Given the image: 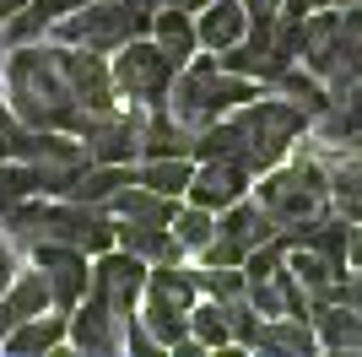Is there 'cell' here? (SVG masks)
I'll return each mask as SVG.
<instances>
[{
  "mask_svg": "<svg viewBox=\"0 0 362 357\" xmlns=\"http://www.w3.org/2000/svg\"><path fill=\"white\" fill-rule=\"evenodd\" d=\"M6 103L16 108V119L28 130H71L81 125L71 87H65L60 55L54 44H16L6 60Z\"/></svg>",
  "mask_w": 362,
  "mask_h": 357,
  "instance_id": "cell-1",
  "label": "cell"
},
{
  "mask_svg": "<svg viewBox=\"0 0 362 357\" xmlns=\"http://www.w3.org/2000/svg\"><path fill=\"white\" fill-rule=\"evenodd\" d=\"M255 92H259V87L249 81V76L222 71L216 60H189V65H179V76H173V87H168L163 108L179 119V125L200 130V125H211V119L233 114L238 103H249Z\"/></svg>",
  "mask_w": 362,
  "mask_h": 357,
  "instance_id": "cell-2",
  "label": "cell"
},
{
  "mask_svg": "<svg viewBox=\"0 0 362 357\" xmlns=\"http://www.w3.org/2000/svg\"><path fill=\"white\" fill-rule=\"evenodd\" d=\"M298 60L319 81H335V87L357 81L362 76V6L303 16V55Z\"/></svg>",
  "mask_w": 362,
  "mask_h": 357,
  "instance_id": "cell-3",
  "label": "cell"
},
{
  "mask_svg": "<svg viewBox=\"0 0 362 357\" xmlns=\"http://www.w3.org/2000/svg\"><path fill=\"white\" fill-rule=\"evenodd\" d=\"M259 206H265V217H271L276 227H298V222L325 217V206H330L325 163H314V157H298V163H287V168L271 163L265 178H259Z\"/></svg>",
  "mask_w": 362,
  "mask_h": 357,
  "instance_id": "cell-4",
  "label": "cell"
},
{
  "mask_svg": "<svg viewBox=\"0 0 362 357\" xmlns=\"http://www.w3.org/2000/svg\"><path fill=\"white\" fill-rule=\"evenodd\" d=\"M151 28V16L130 11V0H81L54 22V38L60 44H81V49H98V55H114L119 44L141 38Z\"/></svg>",
  "mask_w": 362,
  "mask_h": 357,
  "instance_id": "cell-5",
  "label": "cell"
},
{
  "mask_svg": "<svg viewBox=\"0 0 362 357\" xmlns=\"http://www.w3.org/2000/svg\"><path fill=\"white\" fill-rule=\"evenodd\" d=\"M16 163H28L38 195H71L76 174H81L92 157L71 130H28L22 147H16Z\"/></svg>",
  "mask_w": 362,
  "mask_h": 357,
  "instance_id": "cell-6",
  "label": "cell"
},
{
  "mask_svg": "<svg viewBox=\"0 0 362 357\" xmlns=\"http://www.w3.org/2000/svg\"><path fill=\"white\" fill-rule=\"evenodd\" d=\"M108 76H114V92H119V98L146 103V108H163V98H168V87H173L179 65H173V60H168L163 49H157L146 33H141V38H130V44L114 49Z\"/></svg>",
  "mask_w": 362,
  "mask_h": 357,
  "instance_id": "cell-7",
  "label": "cell"
},
{
  "mask_svg": "<svg viewBox=\"0 0 362 357\" xmlns=\"http://www.w3.org/2000/svg\"><path fill=\"white\" fill-rule=\"evenodd\" d=\"M141 287H146V260H136L130 249H103L98 266H92V298H103L119 319H136V303H141Z\"/></svg>",
  "mask_w": 362,
  "mask_h": 357,
  "instance_id": "cell-8",
  "label": "cell"
},
{
  "mask_svg": "<svg viewBox=\"0 0 362 357\" xmlns=\"http://www.w3.org/2000/svg\"><path fill=\"white\" fill-rule=\"evenodd\" d=\"M54 55H60L65 87H71V98H76L81 114H103V108H114V76H108V60L98 55V49L54 44Z\"/></svg>",
  "mask_w": 362,
  "mask_h": 357,
  "instance_id": "cell-9",
  "label": "cell"
},
{
  "mask_svg": "<svg viewBox=\"0 0 362 357\" xmlns=\"http://www.w3.org/2000/svg\"><path fill=\"white\" fill-rule=\"evenodd\" d=\"M33 266L44 271V282H49V303L60 314H71L81 298H87L92 287V266H87V254L71 249V244H33Z\"/></svg>",
  "mask_w": 362,
  "mask_h": 357,
  "instance_id": "cell-10",
  "label": "cell"
},
{
  "mask_svg": "<svg viewBox=\"0 0 362 357\" xmlns=\"http://www.w3.org/2000/svg\"><path fill=\"white\" fill-rule=\"evenodd\" d=\"M76 141L87 147L92 163H130L141 152V119L119 114V108H103V114H81L76 125Z\"/></svg>",
  "mask_w": 362,
  "mask_h": 357,
  "instance_id": "cell-11",
  "label": "cell"
},
{
  "mask_svg": "<svg viewBox=\"0 0 362 357\" xmlns=\"http://www.w3.org/2000/svg\"><path fill=\"white\" fill-rule=\"evenodd\" d=\"M249 168L238 163V157H200V168H195V178H189V200L195 206H206V211H227L233 200H243L249 195Z\"/></svg>",
  "mask_w": 362,
  "mask_h": 357,
  "instance_id": "cell-12",
  "label": "cell"
},
{
  "mask_svg": "<svg viewBox=\"0 0 362 357\" xmlns=\"http://www.w3.org/2000/svg\"><path fill=\"white\" fill-rule=\"evenodd\" d=\"M119 330H124V319L108 309L103 298H92V293H87V298L71 309V319H65V341L81 346V352H114V346L124 341Z\"/></svg>",
  "mask_w": 362,
  "mask_h": 357,
  "instance_id": "cell-13",
  "label": "cell"
},
{
  "mask_svg": "<svg viewBox=\"0 0 362 357\" xmlns=\"http://www.w3.org/2000/svg\"><path fill=\"white\" fill-rule=\"evenodd\" d=\"M44 309H54V303H49L44 271H38V266H33V271H16L11 287L0 293V336H6V330H16L22 319H33V314H44Z\"/></svg>",
  "mask_w": 362,
  "mask_h": 357,
  "instance_id": "cell-14",
  "label": "cell"
},
{
  "mask_svg": "<svg viewBox=\"0 0 362 357\" xmlns=\"http://www.w3.org/2000/svg\"><path fill=\"white\" fill-rule=\"evenodd\" d=\"M243 33H249V11H243V0H211V6H200L195 11V44L200 49H227L238 44Z\"/></svg>",
  "mask_w": 362,
  "mask_h": 357,
  "instance_id": "cell-15",
  "label": "cell"
},
{
  "mask_svg": "<svg viewBox=\"0 0 362 357\" xmlns=\"http://www.w3.org/2000/svg\"><path fill=\"white\" fill-rule=\"evenodd\" d=\"M146 38L163 49L173 65H189V60H195V49H200V44H195V16H189V11H173V6H157V11H151Z\"/></svg>",
  "mask_w": 362,
  "mask_h": 357,
  "instance_id": "cell-16",
  "label": "cell"
},
{
  "mask_svg": "<svg viewBox=\"0 0 362 357\" xmlns=\"http://www.w3.org/2000/svg\"><path fill=\"white\" fill-rule=\"evenodd\" d=\"M114 244L130 249L136 260L157 266V260H179V238L168 233V222H114Z\"/></svg>",
  "mask_w": 362,
  "mask_h": 357,
  "instance_id": "cell-17",
  "label": "cell"
},
{
  "mask_svg": "<svg viewBox=\"0 0 362 357\" xmlns=\"http://www.w3.org/2000/svg\"><path fill=\"white\" fill-rule=\"evenodd\" d=\"M141 152L146 157H195V130L179 125L168 108H151V119H141Z\"/></svg>",
  "mask_w": 362,
  "mask_h": 357,
  "instance_id": "cell-18",
  "label": "cell"
},
{
  "mask_svg": "<svg viewBox=\"0 0 362 357\" xmlns=\"http://www.w3.org/2000/svg\"><path fill=\"white\" fill-rule=\"evenodd\" d=\"M65 341V314H33V319H22L16 330H6L0 336V346L16 357H38V352H54V346Z\"/></svg>",
  "mask_w": 362,
  "mask_h": 357,
  "instance_id": "cell-19",
  "label": "cell"
},
{
  "mask_svg": "<svg viewBox=\"0 0 362 357\" xmlns=\"http://www.w3.org/2000/svg\"><path fill=\"white\" fill-rule=\"evenodd\" d=\"M319 130L330 141H362V76L341 87V98H330V108L319 114Z\"/></svg>",
  "mask_w": 362,
  "mask_h": 357,
  "instance_id": "cell-20",
  "label": "cell"
},
{
  "mask_svg": "<svg viewBox=\"0 0 362 357\" xmlns=\"http://www.w3.org/2000/svg\"><path fill=\"white\" fill-rule=\"evenodd\" d=\"M325 178H330V206L341 211L346 222H362V152L330 163V168H325Z\"/></svg>",
  "mask_w": 362,
  "mask_h": 357,
  "instance_id": "cell-21",
  "label": "cell"
},
{
  "mask_svg": "<svg viewBox=\"0 0 362 357\" xmlns=\"http://www.w3.org/2000/svg\"><path fill=\"white\" fill-rule=\"evenodd\" d=\"M71 6H81V0H28V6L6 22V38H11V44H33V38H44Z\"/></svg>",
  "mask_w": 362,
  "mask_h": 357,
  "instance_id": "cell-22",
  "label": "cell"
},
{
  "mask_svg": "<svg viewBox=\"0 0 362 357\" xmlns=\"http://www.w3.org/2000/svg\"><path fill=\"white\" fill-rule=\"evenodd\" d=\"M314 341L325 346H362V314L341 303H314Z\"/></svg>",
  "mask_w": 362,
  "mask_h": 357,
  "instance_id": "cell-23",
  "label": "cell"
},
{
  "mask_svg": "<svg viewBox=\"0 0 362 357\" xmlns=\"http://www.w3.org/2000/svg\"><path fill=\"white\" fill-rule=\"evenodd\" d=\"M189 178H195V157H146L141 174H136V184L168 195V200H179V195L189 190Z\"/></svg>",
  "mask_w": 362,
  "mask_h": 357,
  "instance_id": "cell-24",
  "label": "cell"
},
{
  "mask_svg": "<svg viewBox=\"0 0 362 357\" xmlns=\"http://www.w3.org/2000/svg\"><path fill=\"white\" fill-rule=\"evenodd\" d=\"M168 233L179 238V249H206V238L216 233V211H206V206H173V217H168Z\"/></svg>",
  "mask_w": 362,
  "mask_h": 357,
  "instance_id": "cell-25",
  "label": "cell"
},
{
  "mask_svg": "<svg viewBox=\"0 0 362 357\" xmlns=\"http://www.w3.org/2000/svg\"><path fill=\"white\" fill-rule=\"evenodd\" d=\"M189 336H195L200 346H227L233 336H227V319H222V303L216 298H206V303H189Z\"/></svg>",
  "mask_w": 362,
  "mask_h": 357,
  "instance_id": "cell-26",
  "label": "cell"
},
{
  "mask_svg": "<svg viewBox=\"0 0 362 357\" xmlns=\"http://www.w3.org/2000/svg\"><path fill=\"white\" fill-rule=\"evenodd\" d=\"M216 303H222V319H227V336H233V341L238 346H255V330H259V309L255 303H249V298H216Z\"/></svg>",
  "mask_w": 362,
  "mask_h": 357,
  "instance_id": "cell-27",
  "label": "cell"
},
{
  "mask_svg": "<svg viewBox=\"0 0 362 357\" xmlns=\"http://www.w3.org/2000/svg\"><path fill=\"white\" fill-rule=\"evenodd\" d=\"M28 195H38V190H33L28 163H16V157H0V217H6L16 200H28Z\"/></svg>",
  "mask_w": 362,
  "mask_h": 357,
  "instance_id": "cell-28",
  "label": "cell"
},
{
  "mask_svg": "<svg viewBox=\"0 0 362 357\" xmlns=\"http://www.w3.org/2000/svg\"><path fill=\"white\" fill-rule=\"evenodd\" d=\"M22 135H28V125H22V119H16V108L0 98V157H16Z\"/></svg>",
  "mask_w": 362,
  "mask_h": 357,
  "instance_id": "cell-29",
  "label": "cell"
},
{
  "mask_svg": "<svg viewBox=\"0 0 362 357\" xmlns=\"http://www.w3.org/2000/svg\"><path fill=\"white\" fill-rule=\"evenodd\" d=\"M11 276H16V249H11V238L0 233V293L11 287Z\"/></svg>",
  "mask_w": 362,
  "mask_h": 357,
  "instance_id": "cell-30",
  "label": "cell"
},
{
  "mask_svg": "<svg viewBox=\"0 0 362 357\" xmlns=\"http://www.w3.org/2000/svg\"><path fill=\"white\" fill-rule=\"evenodd\" d=\"M346 266H362V227H351V249H346Z\"/></svg>",
  "mask_w": 362,
  "mask_h": 357,
  "instance_id": "cell-31",
  "label": "cell"
},
{
  "mask_svg": "<svg viewBox=\"0 0 362 357\" xmlns=\"http://www.w3.org/2000/svg\"><path fill=\"white\" fill-rule=\"evenodd\" d=\"M341 298H346L351 309H357V314H362V276H357V282H346V293H341Z\"/></svg>",
  "mask_w": 362,
  "mask_h": 357,
  "instance_id": "cell-32",
  "label": "cell"
},
{
  "mask_svg": "<svg viewBox=\"0 0 362 357\" xmlns=\"http://www.w3.org/2000/svg\"><path fill=\"white\" fill-rule=\"evenodd\" d=\"M22 6H28V0H0V28H6V22H11V16L22 11Z\"/></svg>",
  "mask_w": 362,
  "mask_h": 357,
  "instance_id": "cell-33",
  "label": "cell"
},
{
  "mask_svg": "<svg viewBox=\"0 0 362 357\" xmlns=\"http://www.w3.org/2000/svg\"><path fill=\"white\" fill-rule=\"evenodd\" d=\"M163 6H173V11H189V16H195L200 6H211V0H163Z\"/></svg>",
  "mask_w": 362,
  "mask_h": 357,
  "instance_id": "cell-34",
  "label": "cell"
}]
</instances>
